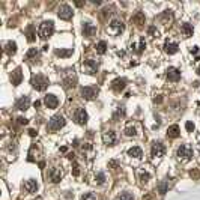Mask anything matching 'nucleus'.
<instances>
[{
  "label": "nucleus",
  "mask_w": 200,
  "mask_h": 200,
  "mask_svg": "<svg viewBox=\"0 0 200 200\" xmlns=\"http://www.w3.org/2000/svg\"><path fill=\"white\" fill-rule=\"evenodd\" d=\"M54 32V23L53 21H44L39 26V36L42 39H47L50 38Z\"/></svg>",
  "instance_id": "nucleus-1"
},
{
  "label": "nucleus",
  "mask_w": 200,
  "mask_h": 200,
  "mask_svg": "<svg viewBox=\"0 0 200 200\" xmlns=\"http://www.w3.org/2000/svg\"><path fill=\"white\" fill-rule=\"evenodd\" d=\"M32 86L36 90H45L47 86H48V80L44 75L36 74V75H33V78H32Z\"/></svg>",
  "instance_id": "nucleus-2"
},
{
  "label": "nucleus",
  "mask_w": 200,
  "mask_h": 200,
  "mask_svg": "<svg viewBox=\"0 0 200 200\" xmlns=\"http://www.w3.org/2000/svg\"><path fill=\"white\" fill-rule=\"evenodd\" d=\"M124 29H125V26H124V23L120 21V20H117V18H115V20H111L110 21V24H108V33H111L113 36H117V35H120L124 32Z\"/></svg>",
  "instance_id": "nucleus-3"
},
{
  "label": "nucleus",
  "mask_w": 200,
  "mask_h": 200,
  "mask_svg": "<svg viewBox=\"0 0 200 200\" xmlns=\"http://www.w3.org/2000/svg\"><path fill=\"white\" fill-rule=\"evenodd\" d=\"M65 126V117L62 115H56L50 119V122H48V128L51 129V131H57V129L60 128H63Z\"/></svg>",
  "instance_id": "nucleus-4"
},
{
  "label": "nucleus",
  "mask_w": 200,
  "mask_h": 200,
  "mask_svg": "<svg viewBox=\"0 0 200 200\" xmlns=\"http://www.w3.org/2000/svg\"><path fill=\"white\" fill-rule=\"evenodd\" d=\"M176 155H178L179 160L187 161V160H190V158H193V149H191L188 144H181V146L178 147Z\"/></svg>",
  "instance_id": "nucleus-5"
},
{
  "label": "nucleus",
  "mask_w": 200,
  "mask_h": 200,
  "mask_svg": "<svg viewBox=\"0 0 200 200\" xmlns=\"http://www.w3.org/2000/svg\"><path fill=\"white\" fill-rule=\"evenodd\" d=\"M57 15H59L62 20H71V18H72V9H71V6L60 5L59 9H57Z\"/></svg>",
  "instance_id": "nucleus-6"
},
{
  "label": "nucleus",
  "mask_w": 200,
  "mask_h": 200,
  "mask_svg": "<svg viewBox=\"0 0 200 200\" xmlns=\"http://www.w3.org/2000/svg\"><path fill=\"white\" fill-rule=\"evenodd\" d=\"M83 68H84V72H88L90 75L98 72V63L95 62L93 59H88V60H86V62L83 63Z\"/></svg>",
  "instance_id": "nucleus-7"
},
{
  "label": "nucleus",
  "mask_w": 200,
  "mask_h": 200,
  "mask_svg": "<svg viewBox=\"0 0 200 200\" xmlns=\"http://www.w3.org/2000/svg\"><path fill=\"white\" fill-rule=\"evenodd\" d=\"M74 120L78 125H84L88 122V113H86L84 108H77L75 115H74Z\"/></svg>",
  "instance_id": "nucleus-8"
},
{
  "label": "nucleus",
  "mask_w": 200,
  "mask_h": 200,
  "mask_svg": "<svg viewBox=\"0 0 200 200\" xmlns=\"http://www.w3.org/2000/svg\"><path fill=\"white\" fill-rule=\"evenodd\" d=\"M164 152H166V147H164L162 143H155L152 146V151H151V153H152V156L155 160H160L161 156L164 155Z\"/></svg>",
  "instance_id": "nucleus-9"
},
{
  "label": "nucleus",
  "mask_w": 200,
  "mask_h": 200,
  "mask_svg": "<svg viewBox=\"0 0 200 200\" xmlns=\"http://www.w3.org/2000/svg\"><path fill=\"white\" fill-rule=\"evenodd\" d=\"M116 140H117V135H116L115 131H106V133L102 134V142H104V144L111 146V144L116 143Z\"/></svg>",
  "instance_id": "nucleus-10"
},
{
  "label": "nucleus",
  "mask_w": 200,
  "mask_h": 200,
  "mask_svg": "<svg viewBox=\"0 0 200 200\" xmlns=\"http://www.w3.org/2000/svg\"><path fill=\"white\" fill-rule=\"evenodd\" d=\"M97 93H98V89L92 88V86H88V88L81 89V97L84 99H93L95 97H97Z\"/></svg>",
  "instance_id": "nucleus-11"
},
{
  "label": "nucleus",
  "mask_w": 200,
  "mask_h": 200,
  "mask_svg": "<svg viewBox=\"0 0 200 200\" xmlns=\"http://www.w3.org/2000/svg\"><path fill=\"white\" fill-rule=\"evenodd\" d=\"M63 178V170L62 169H59V167H54V169H51L50 172V179L54 182V184H57V182H60V179Z\"/></svg>",
  "instance_id": "nucleus-12"
},
{
  "label": "nucleus",
  "mask_w": 200,
  "mask_h": 200,
  "mask_svg": "<svg viewBox=\"0 0 200 200\" xmlns=\"http://www.w3.org/2000/svg\"><path fill=\"white\" fill-rule=\"evenodd\" d=\"M44 104H45L47 108H56V107L59 106V99L54 97V95H45Z\"/></svg>",
  "instance_id": "nucleus-13"
},
{
  "label": "nucleus",
  "mask_w": 200,
  "mask_h": 200,
  "mask_svg": "<svg viewBox=\"0 0 200 200\" xmlns=\"http://www.w3.org/2000/svg\"><path fill=\"white\" fill-rule=\"evenodd\" d=\"M23 188H24L26 193H35V191L38 190V182L35 181V179H27V181L24 182Z\"/></svg>",
  "instance_id": "nucleus-14"
},
{
  "label": "nucleus",
  "mask_w": 200,
  "mask_h": 200,
  "mask_svg": "<svg viewBox=\"0 0 200 200\" xmlns=\"http://www.w3.org/2000/svg\"><path fill=\"white\" fill-rule=\"evenodd\" d=\"M167 78H169L170 81H178L179 78H181V71H179L178 68H173V66L167 69Z\"/></svg>",
  "instance_id": "nucleus-15"
},
{
  "label": "nucleus",
  "mask_w": 200,
  "mask_h": 200,
  "mask_svg": "<svg viewBox=\"0 0 200 200\" xmlns=\"http://www.w3.org/2000/svg\"><path fill=\"white\" fill-rule=\"evenodd\" d=\"M125 84H126L125 78H116V80H113V81H111V88H113V90L120 92V90H124V89H125Z\"/></svg>",
  "instance_id": "nucleus-16"
},
{
  "label": "nucleus",
  "mask_w": 200,
  "mask_h": 200,
  "mask_svg": "<svg viewBox=\"0 0 200 200\" xmlns=\"http://www.w3.org/2000/svg\"><path fill=\"white\" fill-rule=\"evenodd\" d=\"M29 106H30V99H29V97H21L18 101L15 102V107L18 108V110H27Z\"/></svg>",
  "instance_id": "nucleus-17"
},
{
  "label": "nucleus",
  "mask_w": 200,
  "mask_h": 200,
  "mask_svg": "<svg viewBox=\"0 0 200 200\" xmlns=\"http://www.w3.org/2000/svg\"><path fill=\"white\" fill-rule=\"evenodd\" d=\"M21 78H23V74H21V69L20 68H17L15 71L11 74V81L14 86H18L21 83Z\"/></svg>",
  "instance_id": "nucleus-18"
},
{
  "label": "nucleus",
  "mask_w": 200,
  "mask_h": 200,
  "mask_svg": "<svg viewBox=\"0 0 200 200\" xmlns=\"http://www.w3.org/2000/svg\"><path fill=\"white\" fill-rule=\"evenodd\" d=\"M178 44L176 42H173V41H167L166 44H164V50H166V53H169V54H175V53H178Z\"/></svg>",
  "instance_id": "nucleus-19"
},
{
  "label": "nucleus",
  "mask_w": 200,
  "mask_h": 200,
  "mask_svg": "<svg viewBox=\"0 0 200 200\" xmlns=\"http://www.w3.org/2000/svg\"><path fill=\"white\" fill-rule=\"evenodd\" d=\"M81 32H83L84 36H92V35L97 32V29H95V26H93V24H90V23H84V24H83Z\"/></svg>",
  "instance_id": "nucleus-20"
},
{
  "label": "nucleus",
  "mask_w": 200,
  "mask_h": 200,
  "mask_svg": "<svg viewBox=\"0 0 200 200\" xmlns=\"http://www.w3.org/2000/svg\"><path fill=\"white\" fill-rule=\"evenodd\" d=\"M128 155L133 156V158H142V156H143V151H142V147H138V146H133V147H129V149H128Z\"/></svg>",
  "instance_id": "nucleus-21"
},
{
  "label": "nucleus",
  "mask_w": 200,
  "mask_h": 200,
  "mask_svg": "<svg viewBox=\"0 0 200 200\" xmlns=\"http://www.w3.org/2000/svg\"><path fill=\"white\" fill-rule=\"evenodd\" d=\"M181 32H182V35H184L185 38H190L191 35H193V26L191 24H188V23H185V24H182V27H181Z\"/></svg>",
  "instance_id": "nucleus-22"
},
{
  "label": "nucleus",
  "mask_w": 200,
  "mask_h": 200,
  "mask_svg": "<svg viewBox=\"0 0 200 200\" xmlns=\"http://www.w3.org/2000/svg\"><path fill=\"white\" fill-rule=\"evenodd\" d=\"M179 133H181V129H179V126H178V125H172V126H169V128H167V137L176 138V137L179 135Z\"/></svg>",
  "instance_id": "nucleus-23"
},
{
  "label": "nucleus",
  "mask_w": 200,
  "mask_h": 200,
  "mask_svg": "<svg viewBox=\"0 0 200 200\" xmlns=\"http://www.w3.org/2000/svg\"><path fill=\"white\" fill-rule=\"evenodd\" d=\"M5 51H6L8 54H14L15 51H17V44H15V42H12V41L6 42V44H5Z\"/></svg>",
  "instance_id": "nucleus-24"
},
{
  "label": "nucleus",
  "mask_w": 200,
  "mask_h": 200,
  "mask_svg": "<svg viewBox=\"0 0 200 200\" xmlns=\"http://www.w3.org/2000/svg\"><path fill=\"white\" fill-rule=\"evenodd\" d=\"M138 178H140V181L143 182V184H146V182L151 181V173L146 172V170H140L138 172Z\"/></svg>",
  "instance_id": "nucleus-25"
},
{
  "label": "nucleus",
  "mask_w": 200,
  "mask_h": 200,
  "mask_svg": "<svg viewBox=\"0 0 200 200\" xmlns=\"http://www.w3.org/2000/svg\"><path fill=\"white\" fill-rule=\"evenodd\" d=\"M131 48H134V51H137V53L143 51V50L146 48V42H144V39H140V41H138V44H133Z\"/></svg>",
  "instance_id": "nucleus-26"
},
{
  "label": "nucleus",
  "mask_w": 200,
  "mask_h": 200,
  "mask_svg": "<svg viewBox=\"0 0 200 200\" xmlns=\"http://www.w3.org/2000/svg\"><path fill=\"white\" fill-rule=\"evenodd\" d=\"M106 50H107V42L106 41H99L98 44H97V53L104 54V53H106Z\"/></svg>",
  "instance_id": "nucleus-27"
},
{
  "label": "nucleus",
  "mask_w": 200,
  "mask_h": 200,
  "mask_svg": "<svg viewBox=\"0 0 200 200\" xmlns=\"http://www.w3.org/2000/svg\"><path fill=\"white\" fill-rule=\"evenodd\" d=\"M167 188H169V182L167 181H162L161 184L158 185V193L162 196V194H166L167 193Z\"/></svg>",
  "instance_id": "nucleus-28"
},
{
  "label": "nucleus",
  "mask_w": 200,
  "mask_h": 200,
  "mask_svg": "<svg viewBox=\"0 0 200 200\" xmlns=\"http://www.w3.org/2000/svg\"><path fill=\"white\" fill-rule=\"evenodd\" d=\"M135 134H137V128H135L134 125H128V126L125 128V135L131 137V135H135Z\"/></svg>",
  "instance_id": "nucleus-29"
},
{
  "label": "nucleus",
  "mask_w": 200,
  "mask_h": 200,
  "mask_svg": "<svg viewBox=\"0 0 200 200\" xmlns=\"http://www.w3.org/2000/svg\"><path fill=\"white\" fill-rule=\"evenodd\" d=\"M75 81H77L75 77H68V78H65V80H63V83H65L66 88H71V86L74 88V86H75Z\"/></svg>",
  "instance_id": "nucleus-30"
},
{
  "label": "nucleus",
  "mask_w": 200,
  "mask_h": 200,
  "mask_svg": "<svg viewBox=\"0 0 200 200\" xmlns=\"http://www.w3.org/2000/svg\"><path fill=\"white\" fill-rule=\"evenodd\" d=\"M56 54L60 56V57H68V56L72 54V50H71V48H69V50H57Z\"/></svg>",
  "instance_id": "nucleus-31"
},
{
  "label": "nucleus",
  "mask_w": 200,
  "mask_h": 200,
  "mask_svg": "<svg viewBox=\"0 0 200 200\" xmlns=\"http://www.w3.org/2000/svg\"><path fill=\"white\" fill-rule=\"evenodd\" d=\"M115 200H134L133 194H129V193H122V194H119Z\"/></svg>",
  "instance_id": "nucleus-32"
},
{
  "label": "nucleus",
  "mask_w": 200,
  "mask_h": 200,
  "mask_svg": "<svg viewBox=\"0 0 200 200\" xmlns=\"http://www.w3.org/2000/svg\"><path fill=\"white\" fill-rule=\"evenodd\" d=\"M38 54H39L38 48H30L27 51V59H35V57H38Z\"/></svg>",
  "instance_id": "nucleus-33"
},
{
  "label": "nucleus",
  "mask_w": 200,
  "mask_h": 200,
  "mask_svg": "<svg viewBox=\"0 0 200 200\" xmlns=\"http://www.w3.org/2000/svg\"><path fill=\"white\" fill-rule=\"evenodd\" d=\"M81 200H97V196L93 193H84L81 196Z\"/></svg>",
  "instance_id": "nucleus-34"
},
{
  "label": "nucleus",
  "mask_w": 200,
  "mask_h": 200,
  "mask_svg": "<svg viewBox=\"0 0 200 200\" xmlns=\"http://www.w3.org/2000/svg\"><path fill=\"white\" fill-rule=\"evenodd\" d=\"M104 181H106V176H104V173H98L97 176H95V182H97V184H104Z\"/></svg>",
  "instance_id": "nucleus-35"
},
{
  "label": "nucleus",
  "mask_w": 200,
  "mask_h": 200,
  "mask_svg": "<svg viewBox=\"0 0 200 200\" xmlns=\"http://www.w3.org/2000/svg\"><path fill=\"white\" fill-rule=\"evenodd\" d=\"M185 126H187V131H188V133H193V131H194V124L191 122V120H188Z\"/></svg>",
  "instance_id": "nucleus-36"
},
{
  "label": "nucleus",
  "mask_w": 200,
  "mask_h": 200,
  "mask_svg": "<svg viewBox=\"0 0 200 200\" xmlns=\"http://www.w3.org/2000/svg\"><path fill=\"white\" fill-rule=\"evenodd\" d=\"M27 35H29V36H27V39H29L30 42H32V41H35V33H33V27H30V29H29V33H27Z\"/></svg>",
  "instance_id": "nucleus-37"
},
{
  "label": "nucleus",
  "mask_w": 200,
  "mask_h": 200,
  "mask_svg": "<svg viewBox=\"0 0 200 200\" xmlns=\"http://www.w3.org/2000/svg\"><path fill=\"white\" fill-rule=\"evenodd\" d=\"M119 116H120V117H122V116H124V108H119V110L116 111V115H115V116H113V119H117Z\"/></svg>",
  "instance_id": "nucleus-38"
},
{
  "label": "nucleus",
  "mask_w": 200,
  "mask_h": 200,
  "mask_svg": "<svg viewBox=\"0 0 200 200\" xmlns=\"http://www.w3.org/2000/svg\"><path fill=\"white\" fill-rule=\"evenodd\" d=\"M18 124H27V119H24V117H18Z\"/></svg>",
  "instance_id": "nucleus-39"
},
{
  "label": "nucleus",
  "mask_w": 200,
  "mask_h": 200,
  "mask_svg": "<svg viewBox=\"0 0 200 200\" xmlns=\"http://www.w3.org/2000/svg\"><path fill=\"white\" fill-rule=\"evenodd\" d=\"M29 133H30V135H36V131H35V129H30Z\"/></svg>",
  "instance_id": "nucleus-40"
},
{
  "label": "nucleus",
  "mask_w": 200,
  "mask_h": 200,
  "mask_svg": "<svg viewBox=\"0 0 200 200\" xmlns=\"http://www.w3.org/2000/svg\"><path fill=\"white\" fill-rule=\"evenodd\" d=\"M199 149H200V144H199Z\"/></svg>",
  "instance_id": "nucleus-41"
}]
</instances>
